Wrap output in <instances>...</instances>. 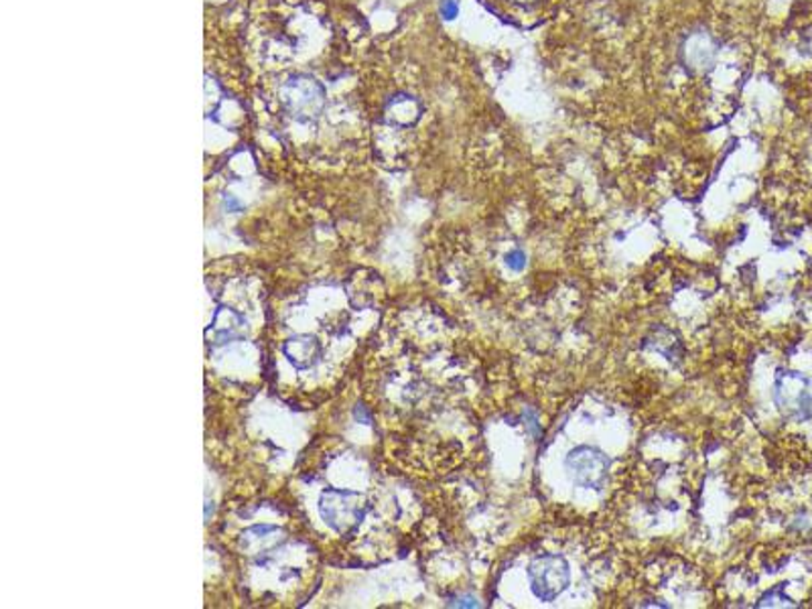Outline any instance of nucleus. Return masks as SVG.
<instances>
[{
    "label": "nucleus",
    "instance_id": "1",
    "mask_svg": "<svg viewBox=\"0 0 812 609\" xmlns=\"http://www.w3.org/2000/svg\"><path fill=\"white\" fill-rule=\"evenodd\" d=\"M774 402L786 419L809 421L812 419V378L794 370L778 372Z\"/></svg>",
    "mask_w": 812,
    "mask_h": 609
},
{
    "label": "nucleus",
    "instance_id": "2",
    "mask_svg": "<svg viewBox=\"0 0 812 609\" xmlns=\"http://www.w3.org/2000/svg\"><path fill=\"white\" fill-rule=\"evenodd\" d=\"M528 579L534 598L541 601H555L571 583L567 559L561 555L536 557L528 567Z\"/></svg>",
    "mask_w": 812,
    "mask_h": 609
},
{
    "label": "nucleus",
    "instance_id": "3",
    "mask_svg": "<svg viewBox=\"0 0 812 609\" xmlns=\"http://www.w3.org/2000/svg\"><path fill=\"white\" fill-rule=\"evenodd\" d=\"M565 468L573 483H577L580 488L600 490L607 480L612 459L597 447L580 446L568 453Z\"/></svg>",
    "mask_w": 812,
    "mask_h": 609
},
{
    "label": "nucleus",
    "instance_id": "4",
    "mask_svg": "<svg viewBox=\"0 0 812 609\" xmlns=\"http://www.w3.org/2000/svg\"><path fill=\"white\" fill-rule=\"evenodd\" d=\"M715 41L709 33L696 31L693 36L686 37L683 43V61L689 70L703 71L715 61Z\"/></svg>",
    "mask_w": 812,
    "mask_h": 609
},
{
    "label": "nucleus",
    "instance_id": "5",
    "mask_svg": "<svg viewBox=\"0 0 812 609\" xmlns=\"http://www.w3.org/2000/svg\"><path fill=\"white\" fill-rule=\"evenodd\" d=\"M506 267L514 270V272H521V270L526 269V254H524L523 250L516 248V250L508 252L506 254Z\"/></svg>",
    "mask_w": 812,
    "mask_h": 609
},
{
    "label": "nucleus",
    "instance_id": "6",
    "mask_svg": "<svg viewBox=\"0 0 812 609\" xmlns=\"http://www.w3.org/2000/svg\"><path fill=\"white\" fill-rule=\"evenodd\" d=\"M524 421H526V429H528L534 437H538V435L543 433V429H541V425H538V417H536V412H534V410H526V412H524Z\"/></svg>",
    "mask_w": 812,
    "mask_h": 609
},
{
    "label": "nucleus",
    "instance_id": "7",
    "mask_svg": "<svg viewBox=\"0 0 812 609\" xmlns=\"http://www.w3.org/2000/svg\"><path fill=\"white\" fill-rule=\"evenodd\" d=\"M442 12L445 19H453L457 14V4L453 0H443Z\"/></svg>",
    "mask_w": 812,
    "mask_h": 609
},
{
    "label": "nucleus",
    "instance_id": "8",
    "mask_svg": "<svg viewBox=\"0 0 812 609\" xmlns=\"http://www.w3.org/2000/svg\"><path fill=\"white\" fill-rule=\"evenodd\" d=\"M514 4H533L536 0H511Z\"/></svg>",
    "mask_w": 812,
    "mask_h": 609
}]
</instances>
